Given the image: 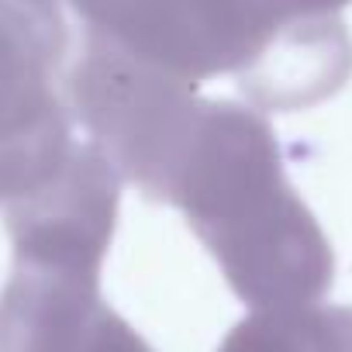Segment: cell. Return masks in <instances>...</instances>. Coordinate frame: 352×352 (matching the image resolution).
<instances>
[{
  "mask_svg": "<svg viewBox=\"0 0 352 352\" xmlns=\"http://www.w3.org/2000/svg\"><path fill=\"white\" fill-rule=\"evenodd\" d=\"M218 352H352V318H252L232 328Z\"/></svg>",
  "mask_w": 352,
  "mask_h": 352,
  "instance_id": "1",
  "label": "cell"
}]
</instances>
